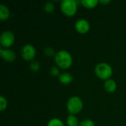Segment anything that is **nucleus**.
<instances>
[{
  "label": "nucleus",
  "mask_w": 126,
  "mask_h": 126,
  "mask_svg": "<svg viewBox=\"0 0 126 126\" xmlns=\"http://www.w3.org/2000/svg\"><path fill=\"white\" fill-rule=\"evenodd\" d=\"M56 66L61 69H69L73 63V58L72 54L67 50H60L56 52L54 57Z\"/></svg>",
  "instance_id": "1"
},
{
  "label": "nucleus",
  "mask_w": 126,
  "mask_h": 126,
  "mask_svg": "<svg viewBox=\"0 0 126 126\" xmlns=\"http://www.w3.org/2000/svg\"><path fill=\"white\" fill-rule=\"evenodd\" d=\"M94 74L99 79L106 81L111 79L113 75V68L108 63L100 62L95 66Z\"/></svg>",
  "instance_id": "2"
},
{
  "label": "nucleus",
  "mask_w": 126,
  "mask_h": 126,
  "mask_svg": "<svg viewBox=\"0 0 126 126\" xmlns=\"http://www.w3.org/2000/svg\"><path fill=\"white\" fill-rule=\"evenodd\" d=\"M83 109V100L78 96L69 97L66 102V110L69 114L77 115L80 114Z\"/></svg>",
  "instance_id": "3"
},
{
  "label": "nucleus",
  "mask_w": 126,
  "mask_h": 126,
  "mask_svg": "<svg viewBox=\"0 0 126 126\" xmlns=\"http://www.w3.org/2000/svg\"><path fill=\"white\" fill-rule=\"evenodd\" d=\"M78 3H80V1L75 0L61 1L60 4V8L61 13L67 17L74 16L78 12Z\"/></svg>",
  "instance_id": "4"
},
{
  "label": "nucleus",
  "mask_w": 126,
  "mask_h": 126,
  "mask_svg": "<svg viewBox=\"0 0 126 126\" xmlns=\"http://www.w3.org/2000/svg\"><path fill=\"white\" fill-rule=\"evenodd\" d=\"M15 43V35L10 30H4L0 36V44L1 48L9 49Z\"/></svg>",
  "instance_id": "5"
},
{
  "label": "nucleus",
  "mask_w": 126,
  "mask_h": 126,
  "mask_svg": "<svg viewBox=\"0 0 126 126\" xmlns=\"http://www.w3.org/2000/svg\"><path fill=\"white\" fill-rule=\"evenodd\" d=\"M21 55L25 61L31 62L35 60L36 56V49L32 44H25L21 48Z\"/></svg>",
  "instance_id": "6"
},
{
  "label": "nucleus",
  "mask_w": 126,
  "mask_h": 126,
  "mask_svg": "<svg viewBox=\"0 0 126 126\" xmlns=\"http://www.w3.org/2000/svg\"><path fill=\"white\" fill-rule=\"evenodd\" d=\"M91 28L90 23L85 18H79L75 23V29L79 34H86Z\"/></svg>",
  "instance_id": "7"
},
{
  "label": "nucleus",
  "mask_w": 126,
  "mask_h": 126,
  "mask_svg": "<svg viewBox=\"0 0 126 126\" xmlns=\"http://www.w3.org/2000/svg\"><path fill=\"white\" fill-rule=\"evenodd\" d=\"M0 56L4 61L8 62V63L13 62L16 59V52L10 48H9V49L1 48L0 49Z\"/></svg>",
  "instance_id": "8"
},
{
  "label": "nucleus",
  "mask_w": 126,
  "mask_h": 126,
  "mask_svg": "<svg viewBox=\"0 0 126 126\" xmlns=\"http://www.w3.org/2000/svg\"><path fill=\"white\" fill-rule=\"evenodd\" d=\"M103 88L105 91L108 93H114L117 89V84L116 81L113 79H109L104 82Z\"/></svg>",
  "instance_id": "9"
},
{
  "label": "nucleus",
  "mask_w": 126,
  "mask_h": 126,
  "mask_svg": "<svg viewBox=\"0 0 126 126\" xmlns=\"http://www.w3.org/2000/svg\"><path fill=\"white\" fill-rule=\"evenodd\" d=\"M58 79V81L61 84L66 86V85H69L70 83H72V82L73 81V76L70 73L64 72L61 73Z\"/></svg>",
  "instance_id": "10"
},
{
  "label": "nucleus",
  "mask_w": 126,
  "mask_h": 126,
  "mask_svg": "<svg viewBox=\"0 0 126 126\" xmlns=\"http://www.w3.org/2000/svg\"><path fill=\"white\" fill-rule=\"evenodd\" d=\"M10 16V12L7 6L4 4H0V20L6 21Z\"/></svg>",
  "instance_id": "11"
},
{
  "label": "nucleus",
  "mask_w": 126,
  "mask_h": 126,
  "mask_svg": "<svg viewBox=\"0 0 126 126\" xmlns=\"http://www.w3.org/2000/svg\"><path fill=\"white\" fill-rule=\"evenodd\" d=\"M100 3L98 0H81L80 4L86 9H94Z\"/></svg>",
  "instance_id": "12"
},
{
  "label": "nucleus",
  "mask_w": 126,
  "mask_h": 126,
  "mask_svg": "<svg viewBox=\"0 0 126 126\" xmlns=\"http://www.w3.org/2000/svg\"><path fill=\"white\" fill-rule=\"evenodd\" d=\"M66 124L67 126H78L80 124V122L78 120V118L76 117V115L69 114L66 118Z\"/></svg>",
  "instance_id": "13"
},
{
  "label": "nucleus",
  "mask_w": 126,
  "mask_h": 126,
  "mask_svg": "<svg viewBox=\"0 0 126 126\" xmlns=\"http://www.w3.org/2000/svg\"><path fill=\"white\" fill-rule=\"evenodd\" d=\"M47 126H65V125L61 119L54 117L49 120Z\"/></svg>",
  "instance_id": "14"
},
{
  "label": "nucleus",
  "mask_w": 126,
  "mask_h": 126,
  "mask_svg": "<svg viewBox=\"0 0 126 126\" xmlns=\"http://www.w3.org/2000/svg\"><path fill=\"white\" fill-rule=\"evenodd\" d=\"M29 68L32 72H38L41 69V64L38 61L34 60L31 62H30Z\"/></svg>",
  "instance_id": "15"
},
{
  "label": "nucleus",
  "mask_w": 126,
  "mask_h": 126,
  "mask_svg": "<svg viewBox=\"0 0 126 126\" xmlns=\"http://www.w3.org/2000/svg\"><path fill=\"white\" fill-rule=\"evenodd\" d=\"M44 10L46 13H48V14L52 13L55 10V4L52 1H47L44 4Z\"/></svg>",
  "instance_id": "16"
},
{
  "label": "nucleus",
  "mask_w": 126,
  "mask_h": 126,
  "mask_svg": "<svg viewBox=\"0 0 126 126\" xmlns=\"http://www.w3.org/2000/svg\"><path fill=\"white\" fill-rule=\"evenodd\" d=\"M55 54L56 52H55V49L51 47H47L44 49V55L47 57H49V58L55 57Z\"/></svg>",
  "instance_id": "17"
},
{
  "label": "nucleus",
  "mask_w": 126,
  "mask_h": 126,
  "mask_svg": "<svg viewBox=\"0 0 126 126\" xmlns=\"http://www.w3.org/2000/svg\"><path fill=\"white\" fill-rule=\"evenodd\" d=\"M49 74L52 77H55V78H58L59 75H61V72H60V69L57 66H52L50 70H49Z\"/></svg>",
  "instance_id": "18"
},
{
  "label": "nucleus",
  "mask_w": 126,
  "mask_h": 126,
  "mask_svg": "<svg viewBox=\"0 0 126 126\" xmlns=\"http://www.w3.org/2000/svg\"><path fill=\"white\" fill-rule=\"evenodd\" d=\"M7 99L4 97V96H1L0 97V111L1 112H3L4 111H5L7 108Z\"/></svg>",
  "instance_id": "19"
},
{
  "label": "nucleus",
  "mask_w": 126,
  "mask_h": 126,
  "mask_svg": "<svg viewBox=\"0 0 126 126\" xmlns=\"http://www.w3.org/2000/svg\"><path fill=\"white\" fill-rule=\"evenodd\" d=\"M78 126H95V124L92 120L86 118L80 122V124Z\"/></svg>",
  "instance_id": "20"
},
{
  "label": "nucleus",
  "mask_w": 126,
  "mask_h": 126,
  "mask_svg": "<svg viewBox=\"0 0 126 126\" xmlns=\"http://www.w3.org/2000/svg\"><path fill=\"white\" fill-rule=\"evenodd\" d=\"M100 4H103V5H108L109 4L111 3V1L110 0H100L99 1Z\"/></svg>",
  "instance_id": "21"
}]
</instances>
